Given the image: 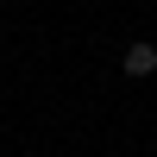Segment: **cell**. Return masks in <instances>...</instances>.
<instances>
[{
    "instance_id": "6da1fadb",
    "label": "cell",
    "mask_w": 157,
    "mask_h": 157,
    "mask_svg": "<svg viewBox=\"0 0 157 157\" xmlns=\"http://www.w3.org/2000/svg\"><path fill=\"white\" fill-rule=\"evenodd\" d=\"M120 69L132 75V82H145V75H157V44H151V38H132V44L120 50Z\"/></svg>"
},
{
    "instance_id": "7a4b0ae2",
    "label": "cell",
    "mask_w": 157,
    "mask_h": 157,
    "mask_svg": "<svg viewBox=\"0 0 157 157\" xmlns=\"http://www.w3.org/2000/svg\"><path fill=\"white\" fill-rule=\"evenodd\" d=\"M0 44H6V25H0Z\"/></svg>"
}]
</instances>
